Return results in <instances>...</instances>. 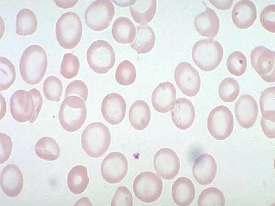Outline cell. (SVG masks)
<instances>
[{
	"label": "cell",
	"mask_w": 275,
	"mask_h": 206,
	"mask_svg": "<svg viewBox=\"0 0 275 206\" xmlns=\"http://www.w3.org/2000/svg\"><path fill=\"white\" fill-rule=\"evenodd\" d=\"M43 99L40 92L36 88L28 91H15L10 98V107L13 118L19 123L28 121L33 123L41 110Z\"/></svg>",
	"instance_id": "1"
},
{
	"label": "cell",
	"mask_w": 275,
	"mask_h": 206,
	"mask_svg": "<svg viewBox=\"0 0 275 206\" xmlns=\"http://www.w3.org/2000/svg\"><path fill=\"white\" fill-rule=\"evenodd\" d=\"M47 66V57L43 48L38 45L29 46L20 60L19 69L22 79L30 85L38 84L44 77Z\"/></svg>",
	"instance_id": "2"
},
{
	"label": "cell",
	"mask_w": 275,
	"mask_h": 206,
	"mask_svg": "<svg viewBox=\"0 0 275 206\" xmlns=\"http://www.w3.org/2000/svg\"><path fill=\"white\" fill-rule=\"evenodd\" d=\"M111 140L108 128L99 122L90 124L82 133L81 142L82 148L88 156L97 158L103 155L108 150Z\"/></svg>",
	"instance_id": "3"
},
{
	"label": "cell",
	"mask_w": 275,
	"mask_h": 206,
	"mask_svg": "<svg viewBox=\"0 0 275 206\" xmlns=\"http://www.w3.org/2000/svg\"><path fill=\"white\" fill-rule=\"evenodd\" d=\"M82 33L80 19L74 12L63 13L56 22V38L60 45L64 49H71L75 48L80 41Z\"/></svg>",
	"instance_id": "4"
},
{
	"label": "cell",
	"mask_w": 275,
	"mask_h": 206,
	"mask_svg": "<svg viewBox=\"0 0 275 206\" xmlns=\"http://www.w3.org/2000/svg\"><path fill=\"white\" fill-rule=\"evenodd\" d=\"M223 54V49L220 43L210 38L196 42L192 50L194 63L200 69L205 72L216 68L222 61Z\"/></svg>",
	"instance_id": "5"
},
{
	"label": "cell",
	"mask_w": 275,
	"mask_h": 206,
	"mask_svg": "<svg viewBox=\"0 0 275 206\" xmlns=\"http://www.w3.org/2000/svg\"><path fill=\"white\" fill-rule=\"evenodd\" d=\"M85 102L76 96L65 97L60 105L58 114L59 122L66 131L73 132L83 125L87 117Z\"/></svg>",
	"instance_id": "6"
},
{
	"label": "cell",
	"mask_w": 275,
	"mask_h": 206,
	"mask_svg": "<svg viewBox=\"0 0 275 206\" xmlns=\"http://www.w3.org/2000/svg\"><path fill=\"white\" fill-rule=\"evenodd\" d=\"M90 68L99 74L107 73L114 65L115 55L110 44L106 41L98 40L93 43L87 53Z\"/></svg>",
	"instance_id": "7"
},
{
	"label": "cell",
	"mask_w": 275,
	"mask_h": 206,
	"mask_svg": "<svg viewBox=\"0 0 275 206\" xmlns=\"http://www.w3.org/2000/svg\"><path fill=\"white\" fill-rule=\"evenodd\" d=\"M114 14V6L111 1L97 0L91 3L87 7L84 18L90 29L99 31L109 26Z\"/></svg>",
	"instance_id": "8"
},
{
	"label": "cell",
	"mask_w": 275,
	"mask_h": 206,
	"mask_svg": "<svg viewBox=\"0 0 275 206\" xmlns=\"http://www.w3.org/2000/svg\"><path fill=\"white\" fill-rule=\"evenodd\" d=\"M133 190L136 197L141 201L147 203L157 201L160 196L163 190L161 178L151 171L141 172L135 178Z\"/></svg>",
	"instance_id": "9"
},
{
	"label": "cell",
	"mask_w": 275,
	"mask_h": 206,
	"mask_svg": "<svg viewBox=\"0 0 275 206\" xmlns=\"http://www.w3.org/2000/svg\"><path fill=\"white\" fill-rule=\"evenodd\" d=\"M207 126L210 133L215 139L222 140L227 139L232 133L234 127L231 112L223 105L215 107L208 116Z\"/></svg>",
	"instance_id": "10"
},
{
	"label": "cell",
	"mask_w": 275,
	"mask_h": 206,
	"mask_svg": "<svg viewBox=\"0 0 275 206\" xmlns=\"http://www.w3.org/2000/svg\"><path fill=\"white\" fill-rule=\"evenodd\" d=\"M174 78L178 88L184 95L192 97L199 92L200 77L197 70L190 63H180L175 69Z\"/></svg>",
	"instance_id": "11"
},
{
	"label": "cell",
	"mask_w": 275,
	"mask_h": 206,
	"mask_svg": "<svg viewBox=\"0 0 275 206\" xmlns=\"http://www.w3.org/2000/svg\"><path fill=\"white\" fill-rule=\"evenodd\" d=\"M128 169V162L125 156L120 152H114L108 154L103 160L101 173L106 182L117 183L125 178Z\"/></svg>",
	"instance_id": "12"
},
{
	"label": "cell",
	"mask_w": 275,
	"mask_h": 206,
	"mask_svg": "<svg viewBox=\"0 0 275 206\" xmlns=\"http://www.w3.org/2000/svg\"><path fill=\"white\" fill-rule=\"evenodd\" d=\"M252 65L265 82H275V52L262 46L256 47L250 55Z\"/></svg>",
	"instance_id": "13"
},
{
	"label": "cell",
	"mask_w": 275,
	"mask_h": 206,
	"mask_svg": "<svg viewBox=\"0 0 275 206\" xmlns=\"http://www.w3.org/2000/svg\"><path fill=\"white\" fill-rule=\"evenodd\" d=\"M155 171L163 179H174L178 173L180 166L179 158L172 150L161 148L155 154L153 161Z\"/></svg>",
	"instance_id": "14"
},
{
	"label": "cell",
	"mask_w": 275,
	"mask_h": 206,
	"mask_svg": "<svg viewBox=\"0 0 275 206\" xmlns=\"http://www.w3.org/2000/svg\"><path fill=\"white\" fill-rule=\"evenodd\" d=\"M126 104L123 97L119 94L112 93L103 98L101 104V112L104 119L112 125H117L124 119Z\"/></svg>",
	"instance_id": "15"
},
{
	"label": "cell",
	"mask_w": 275,
	"mask_h": 206,
	"mask_svg": "<svg viewBox=\"0 0 275 206\" xmlns=\"http://www.w3.org/2000/svg\"><path fill=\"white\" fill-rule=\"evenodd\" d=\"M236 118L240 125L247 129L253 126L258 115L257 103L252 96L244 94L237 100L235 106Z\"/></svg>",
	"instance_id": "16"
},
{
	"label": "cell",
	"mask_w": 275,
	"mask_h": 206,
	"mask_svg": "<svg viewBox=\"0 0 275 206\" xmlns=\"http://www.w3.org/2000/svg\"><path fill=\"white\" fill-rule=\"evenodd\" d=\"M172 121L175 125L181 130H186L193 124L195 111L191 101L184 98L176 100L171 109Z\"/></svg>",
	"instance_id": "17"
},
{
	"label": "cell",
	"mask_w": 275,
	"mask_h": 206,
	"mask_svg": "<svg viewBox=\"0 0 275 206\" xmlns=\"http://www.w3.org/2000/svg\"><path fill=\"white\" fill-rule=\"evenodd\" d=\"M0 184L4 193L8 196H17L21 192L23 185V179L20 168L11 164L5 166L0 175Z\"/></svg>",
	"instance_id": "18"
},
{
	"label": "cell",
	"mask_w": 275,
	"mask_h": 206,
	"mask_svg": "<svg viewBox=\"0 0 275 206\" xmlns=\"http://www.w3.org/2000/svg\"><path fill=\"white\" fill-rule=\"evenodd\" d=\"M176 92L173 84L167 81L160 84L154 90L151 102L154 109L161 113L169 111L176 100Z\"/></svg>",
	"instance_id": "19"
},
{
	"label": "cell",
	"mask_w": 275,
	"mask_h": 206,
	"mask_svg": "<svg viewBox=\"0 0 275 206\" xmlns=\"http://www.w3.org/2000/svg\"><path fill=\"white\" fill-rule=\"evenodd\" d=\"M217 170V164L213 157L210 154H204L200 155L195 161L192 173L199 183L206 185L213 181Z\"/></svg>",
	"instance_id": "20"
},
{
	"label": "cell",
	"mask_w": 275,
	"mask_h": 206,
	"mask_svg": "<svg viewBox=\"0 0 275 206\" xmlns=\"http://www.w3.org/2000/svg\"><path fill=\"white\" fill-rule=\"evenodd\" d=\"M256 17V7L251 1H240L236 4L233 8L232 21L239 29H245L250 27L253 25Z\"/></svg>",
	"instance_id": "21"
},
{
	"label": "cell",
	"mask_w": 275,
	"mask_h": 206,
	"mask_svg": "<svg viewBox=\"0 0 275 206\" xmlns=\"http://www.w3.org/2000/svg\"><path fill=\"white\" fill-rule=\"evenodd\" d=\"M196 31L201 35L210 38L215 37L220 27V21L216 12L207 7L205 10L198 14L194 20Z\"/></svg>",
	"instance_id": "22"
},
{
	"label": "cell",
	"mask_w": 275,
	"mask_h": 206,
	"mask_svg": "<svg viewBox=\"0 0 275 206\" xmlns=\"http://www.w3.org/2000/svg\"><path fill=\"white\" fill-rule=\"evenodd\" d=\"M195 188L192 181L186 177L178 178L173 183L172 195L174 203L179 206H188L193 201Z\"/></svg>",
	"instance_id": "23"
},
{
	"label": "cell",
	"mask_w": 275,
	"mask_h": 206,
	"mask_svg": "<svg viewBox=\"0 0 275 206\" xmlns=\"http://www.w3.org/2000/svg\"><path fill=\"white\" fill-rule=\"evenodd\" d=\"M111 33L113 39L118 43L130 44L132 43L135 37L136 28L129 18L120 17L114 22Z\"/></svg>",
	"instance_id": "24"
},
{
	"label": "cell",
	"mask_w": 275,
	"mask_h": 206,
	"mask_svg": "<svg viewBox=\"0 0 275 206\" xmlns=\"http://www.w3.org/2000/svg\"><path fill=\"white\" fill-rule=\"evenodd\" d=\"M151 117L150 107L144 101L137 100L131 106L129 118L131 125L135 129L139 131L144 129L149 125Z\"/></svg>",
	"instance_id": "25"
},
{
	"label": "cell",
	"mask_w": 275,
	"mask_h": 206,
	"mask_svg": "<svg viewBox=\"0 0 275 206\" xmlns=\"http://www.w3.org/2000/svg\"><path fill=\"white\" fill-rule=\"evenodd\" d=\"M157 6L156 0L135 1L130 7V14L136 23L142 25H146L153 18Z\"/></svg>",
	"instance_id": "26"
},
{
	"label": "cell",
	"mask_w": 275,
	"mask_h": 206,
	"mask_svg": "<svg viewBox=\"0 0 275 206\" xmlns=\"http://www.w3.org/2000/svg\"><path fill=\"white\" fill-rule=\"evenodd\" d=\"M136 30L135 38L130 46L139 54L150 52L155 43V36L153 29L149 25H140L137 27Z\"/></svg>",
	"instance_id": "27"
},
{
	"label": "cell",
	"mask_w": 275,
	"mask_h": 206,
	"mask_svg": "<svg viewBox=\"0 0 275 206\" xmlns=\"http://www.w3.org/2000/svg\"><path fill=\"white\" fill-rule=\"evenodd\" d=\"M38 22L36 15L28 8L21 9L16 17L15 31L17 35L28 36L33 34L36 31Z\"/></svg>",
	"instance_id": "28"
},
{
	"label": "cell",
	"mask_w": 275,
	"mask_h": 206,
	"mask_svg": "<svg viewBox=\"0 0 275 206\" xmlns=\"http://www.w3.org/2000/svg\"><path fill=\"white\" fill-rule=\"evenodd\" d=\"M89 182L87 169L82 165L74 167L69 172L67 183L70 191L73 193L79 194L87 188Z\"/></svg>",
	"instance_id": "29"
},
{
	"label": "cell",
	"mask_w": 275,
	"mask_h": 206,
	"mask_svg": "<svg viewBox=\"0 0 275 206\" xmlns=\"http://www.w3.org/2000/svg\"><path fill=\"white\" fill-rule=\"evenodd\" d=\"M35 152L39 158L48 161L57 159L60 155L59 146L53 138L44 136L40 138L35 147Z\"/></svg>",
	"instance_id": "30"
},
{
	"label": "cell",
	"mask_w": 275,
	"mask_h": 206,
	"mask_svg": "<svg viewBox=\"0 0 275 206\" xmlns=\"http://www.w3.org/2000/svg\"><path fill=\"white\" fill-rule=\"evenodd\" d=\"M275 88L270 87L262 93L260 100V104L262 117L273 122L275 121Z\"/></svg>",
	"instance_id": "31"
},
{
	"label": "cell",
	"mask_w": 275,
	"mask_h": 206,
	"mask_svg": "<svg viewBox=\"0 0 275 206\" xmlns=\"http://www.w3.org/2000/svg\"><path fill=\"white\" fill-rule=\"evenodd\" d=\"M198 206H223L225 199L222 192L214 187L207 188L201 193L198 200Z\"/></svg>",
	"instance_id": "32"
},
{
	"label": "cell",
	"mask_w": 275,
	"mask_h": 206,
	"mask_svg": "<svg viewBox=\"0 0 275 206\" xmlns=\"http://www.w3.org/2000/svg\"><path fill=\"white\" fill-rule=\"evenodd\" d=\"M136 78V71L134 65L129 61L125 60L118 66L115 78L117 82L123 86L133 84Z\"/></svg>",
	"instance_id": "33"
},
{
	"label": "cell",
	"mask_w": 275,
	"mask_h": 206,
	"mask_svg": "<svg viewBox=\"0 0 275 206\" xmlns=\"http://www.w3.org/2000/svg\"><path fill=\"white\" fill-rule=\"evenodd\" d=\"M240 88L237 81L234 78L227 77L221 82L219 88V94L223 102H231L237 97Z\"/></svg>",
	"instance_id": "34"
},
{
	"label": "cell",
	"mask_w": 275,
	"mask_h": 206,
	"mask_svg": "<svg viewBox=\"0 0 275 206\" xmlns=\"http://www.w3.org/2000/svg\"><path fill=\"white\" fill-rule=\"evenodd\" d=\"M0 90L8 89L14 83L16 79V71L13 63L7 58L0 57Z\"/></svg>",
	"instance_id": "35"
},
{
	"label": "cell",
	"mask_w": 275,
	"mask_h": 206,
	"mask_svg": "<svg viewBox=\"0 0 275 206\" xmlns=\"http://www.w3.org/2000/svg\"><path fill=\"white\" fill-rule=\"evenodd\" d=\"M63 87L61 81L54 76L48 77L45 80L43 86V91L47 100L58 102L62 95Z\"/></svg>",
	"instance_id": "36"
},
{
	"label": "cell",
	"mask_w": 275,
	"mask_h": 206,
	"mask_svg": "<svg viewBox=\"0 0 275 206\" xmlns=\"http://www.w3.org/2000/svg\"><path fill=\"white\" fill-rule=\"evenodd\" d=\"M226 65L229 71L236 76H240L245 72L247 67V59L242 52L235 51L228 56Z\"/></svg>",
	"instance_id": "37"
},
{
	"label": "cell",
	"mask_w": 275,
	"mask_h": 206,
	"mask_svg": "<svg viewBox=\"0 0 275 206\" xmlns=\"http://www.w3.org/2000/svg\"><path fill=\"white\" fill-rule=\"evenodd\" d=\"M79 67L78 58L72 53H66L64 55L61 64L60 73L64 78L70 79L77 75Z\"/></svg>",
	"instance_id": "38"
},
{
	"label": "cell",
	"mask_w": 275,
	"mask_h": 206,
	"mask_svg": "<svg viewBox=\"0 0 275 206\" xmlns=\"http://www.w3.org/2000/svg\"><path fill=\"white\" fill-rule=\"evenodd\" d=\"M275 5H269L263 9L260 15V22L263 27L272 33H275Z\"/></svg>",
	"instance_id": "39"
},
{
	"label": "cell",
	"mask_w": 275,
	"mask_h": 206,
	"mask_svg": "<svg viewBox=\"0 0 275 206\" xmlns=\"http://www.w3.org/2000/svg\"><path fill=\"white\" fill-rule=\"evenodd\" d=\"M133 204L132 195L129 189L124 186L119 187L114 195L111 205L132 206Z\"/></svg>",
	"instance_id": "40"
},
{
	"label": "cell",
	"mask_w": 275,
	"mask_h": 206,
	"mask_svg": "<svg viewBox=\"0 0 275 206\" xmlns=\"http://www.w3.org/2000/svg\"><path fill=\"white\" fill-rule=\"evenodd\" d=\"M72 95L80 97L85 102L88 96V89L86 84L80 80H76L69 84L65 90V97Z\"/></svg>",
	"instance_id": "41"
},
{
	"label": "cell",
	"mask_w": 275,
	"mask_h": 206,
	"mask_svg": "<svg viewBox=\"0 0 275 206\" xmlns=\"http://www.w3.org/2000/svg\"><path fill=\"white\" fill-rule=\"evenodd\" d=\"M0 163H3L9 159L12 152L13 143L11 137L7 135L0 133Z\"/></svg>",
	"instance_id": "42"
},
{
	"label": "cell",
	"mask_w": 275,
	"mask_h": 206,
	"mask_svg": "<svg viewBox=\"0 0 275 206\" xmlns=\"http://www.w3.org/2000/svg\"><path fill=\"white\" fill-rule=\"evenodd\" d=\"M262 129L265 135L270 138H274L275 122L264 119L262 117L260 121Z\"/></svg>",
	"instance_id": "43"
},
{
	"label": "cell",
	"mask_w": 275,
	"mask_h": 206,
	"mask_svg": "<svg viewBox=\"0 0 275 206\" xmlns=\"http://www.w3.org/2000/svg\"><path fill=\"white\" fill-rule=\"evenodd\" d=\"M209 1L217 9L224 10L229 9L233 3V0H214Z\"/></svg>",
	"instance_id": "44"
},
{
	"label": "cell",
	"mask_w": 275,
	"mask_h": 206,
	"mask_svg": "<svg viewBox=\"0 0 275 206\" xmlns=\"http://www.w3.org/2000/svg\"><path fill=\"white\" fill-rule=\"evenodd\" d=\"M54 1L59 7L66 9L74 7L77 3V0H54Z\"/></svg>",
	"instance_id": "45"
},
{
	"label": "cell",
	"mask_w": 275,
	"mask_h": 206,
	"mask_svg": "<svg viewBox=\"0 0 275 206\" xmlns=\"http://www.w3.org/2000/svg\"><path fill=\"white\" fill-rule=\"evenodd\" d=\"M88 199L86 197H83L79 200L74 205H82V204H85L86 205H87L86 204H87L88 205H92L89 199L86 201Z\"/></svg>",
	"instance_id": "46"
}]
</instances>
